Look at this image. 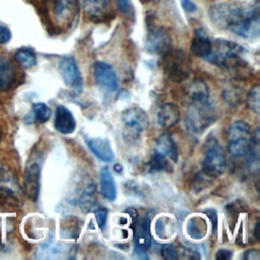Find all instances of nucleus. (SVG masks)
I'll use <instances>...</instances> for the list:
<instances>
[{"mask_svg":"<svg viewBox=\"0 0 260 260\" xmlns=\"http://www.w3.org/2000/svg\"><path fill=\"white\" fill-rule=\"evenodd\" d=\"M161 257L164 259H167V260H175L179 257L178 255V251L176 249V247L174 246V244L172 243H169V244H165L162 247H161Z\"/></svg>","mask_w":260,"mask_h":260,"instance_id":"7c9ffc66","label":"nucleus"},{"mask_svg":"<svg viewBox=\"0 0 260 260\" xmlns=\"http://www.w3.org/2000/svg\"><path fill=\"white\" fill-rule=\"evenodd\" d=\"M142 2H149V1H152V0H141Z\"/></svg>","mask_w":260,"mask_h":260,"instance_id":"79ce46f5","label":"nucleus"},{"mask_svg":"<svg viewBox=\"0 0 260 260\" xmlns=\"http://www.w3.org/2000/svg\"><path fill=\"white\" fill-rule=\"evenodd\" d=\"M73 252L71 245L62 243H45L39 247L37 257L40 259H62L67 258Z\"/></svg>","mask_w":260,"mask_h":260,"instance_id":"2eb2a0df","label":"nucleus"},{"mask_svg":"<svg viewBox=\"0 0 260 260\" xmlns=\"http://www.w3.org/2000/svg\"><path fill=\"white\" fill-rule=\"evenodd\" d=\"M16 61L24 68H31L37 64V57L35 52L28 48L19 49L15 53Z\"/></svg>","mask_w":260,"mask_h":260,"instance_id":"a878e982","label":"nucleus"},{"mask_svg":"<svg viewBox=\"0 0 260 260\" xmlns=\"http://www.w3.org/2000/svg\"><path fill=\"white\" fill-rule=\"evenodd\" d=\"M226 167V159L221 145L215 138L206 142L205 153L202 160L203 173L212 178L219 177L223 174Z\"/></svg>","mask_w":260,"mask_h":260,"instance_id":"423d86ee","label":"nucleus"},{"mask_svg":"<svg viewBox=\"0 0 260 260\" xmlns=\"http://www.w3.org/2000/svg\"><path fill=\"white\" fill-rule=\"evenodd\" d=\"M153 153L160 155L173 162H177L178 160V148L170 134H162L156 139Z\"/></svg>","mask_w":260,"mask_h":260,"instance_id":"6ab92c4d","label":"nucleus"},{"mask_svg":"<svg viewBox=\"0 0 260 260\" xmlns=\"http://www.w3.org/2000/svg\"><path fill=\"white\" fill-rule=\"evenodd\" d=\"M10 39H11L10 29L6 25L0 23V44H6L10 41Z\"/></svg>","mask_w":260,"mask_h":260,"instance_id":"f704fd0d","label":"nucleus"},{"mask_svg":"<svg viewBox=\"0 0 260 260\" xmlns=\"http://www.w3.org/2000/svg\"><path fill=\"white\" fill-rule=\"evenodd\" d=\"M181 4H182V7L184 8V10L189 13H192V12L196 11V9H197L195 3L191 0H182Z\"/></svg>","mask_w":260,"mask_h":260,"instance_id":"4c0bfd02","label":"nucleus"},{"mask_svg":"<svg viewBox=\"0 0 260 260\" xmlns=\"http://www.w3.org/2000/svg\"><path fill=\"white\" fill-rule=\"evenodd\" d=\"M187 234L194 240H200L202 239L207 231L206 222L202 217L195 216L188 220L187 222Z\"/></svg>","mask_w":260,"mask_h":260,"instance_id":"393cba45","label":"nucleus"},{"mask_svg":"<svg viewBox=\"0 0 260 260\" xmlns=\"http://www.w3.org/2000/svg\"><path fill=\"white\" fill-rule=\"evenodd\" d=\"M31 120H36L39 123H46L51 117V109L44 103H38L32 106Z\"/></svg>","mask_w":260,"mask_h":260,"instance_id":"bb28decb","label":"nucleus"},{"mask_svg":"<svg viewBox=\"0 0 260 260\" xmlns=\"http://www.w3.org/2000/svg\"><path fill=\"white\" fill-rule=\"evenodd\" d=\"M215 26L228 29L245 39H256L260 32V12L258 2L240 6L231 2H217L208 10Z\"/></svg>","mask_w":260,"mask_h":260,"instance_id":"f257e3e1","label":"nucleus"},{"mask_svg":"<svg viewBox=\"0 0 260 260\" xmlns=\"http://www.w3.org/2000/svg\"><path fill=\"white\" fill-rule=\"evenodd\" d=\"M134 254L140 258V259H148V255L146 253L145 250H142V249H139V248H135L134 247Z\"/></svg>","mask_w":260,"mask_h":260,"instance_id":"ea45409f","label":"nucleus"},{"mask_svg":"<svg viewBox=\"0 0 260 260\" xmlns=\"http://www.w3.org/2000/svg\"><path fill=\"white\" fill-rule=\"evenodd\" d=\"M232 252L226 249H219L215 254V259L217 260H228L231 259Z\"/></svg>","mask_w":260,"mask_h":260,"instance_id":"e433bc0d","label":"nucleus"},{"mask_svg":"<svg viewBox=\"0 0 260 260\" xmlns=\"http://www.w3.org/2000/svg\"><path fill=\"white\" fill-rule=\"evenodd\" d=\"M16 79V72L11 61L0 56V90H8Z\"/></svg>","mask_w":260,"mask_h":260,"instance_id":"4be33fe9","label":"nucleus"},{"mask_svg":"<svg viewBox=\"0 0 260 260\" xmlns=\"http://www.w3.org/2000/svg\"><path fill=\"white\" fill-rule=\"evenodd\" d=\"M216 118V111L209 102L189 104L185 124L190 132L198 134L213 124Z\"/></svg>","mask_w":260,"mask_h":260,"instance_id":"20e7f679","label":"nucleus"},{"mask_svg":"<svg viewBox=\"0 0 260 260\" xmlns=\"http://www.w3.org/2000/svg\"><path fill=\"white\" fill-rule=\"evenodd\" d=\"M9 177L7 173L3 170V168L0 166V195L9 192Z\"/></svg>","mask_w":260,"mask_h":260,"instance_id":"2f4dec72","label":"nucleus"},{"mask_svg":"<svg viewBox=\"0 0 260 260\" xmlns=\"http://www.w3.org/2000/svg\"><path fill=\"white\" fill-rule=\"evenodd\" d=\"M107 215H108V210L107 208H99L95 210L94 212V216H95V220L98 222V225L103 229L106 224V220H107Z\"/></svg>","mask_w":260,"mask_h":260,"instance_id":"473e14b6","label":"nucleus"},{"mask_svg":"<svg viewBox=\"0 0 260 260\" xmlns=\"http://www.w3.org/2000/svg\"><path fill=\"white\" fill-rule=\"evenodd\" d=\"M0 140H1V133H0Z\"/></svg>","mask_w":260,"mask_h":260,"instance_id":"37998d69","label":"nucleus"},{"mask_svg":"<svg viewBox=\"0 0 260 260\" xmlns=\"http://www.w3.org/2000/svg\"><path fill=\"white\" fill-rule=\"evenodd\" d=\"M77 0H53V11L60 24L71 23L77 14Z\"/></svg>","mask_w":260,"mask_h":260,"instance_id":"9b49d317","label":"nucleus"},{"mask_svg":"<svg viewBox=\"0 0 260 260\" xmlns=\"http://www.w3.org/2000/svg\"><path fill=\"white\" fill-rule=\"evenodd\" d=\"M59 70L65 84L75 93L82 90V76L75 59L71 56L61 58L59 62Z\"/></svg>","mask_w":260,"mask_h":260,"instance_id":"6e6552de","label":"nucleus"},{"mask_svg":"<svg viewBox=\"0 0 260 260\" xmlns=\"http://www.w3.org/2000/svg\"><path fill=\"white\" fill-rule=\"evenodd\" d=\"M40 175L41 169L39 164L31 162L27 165L24 173V190L27 197L36 201L40 192Z\"/></svg>","mask_w":260,"mask_h":260,"instance_id":"4468645a","label":"nucleus"},{"mask_svg":"<svg viewBox=\"0 0 260 260\" xmlns=\"http://www.w3.org/2000/svg\"><path fill=\"white\" fill-rule=\"evenodd\" d=\"M244 259L246 260H259L260 259V253L258 250L256 249H252V250H248L245 255L243 256Z\"/></svg>","mask_w":260,"mask_h":260,"instance_id":"58836bf2","label":"nucleus"},{"mask_svg":"<svg viewBox=\"0 0 260 260\" xmlns=\"http://www.w3.org/2000/svg\"><path fill=\"white\" fill-rule=\"evenodd\" d=\"M252 130L245 121H235L229 128L226 145L232 156L239 158L247 154L251 144Z\"/></svg>","mask_w":260,"mask_h":260,"instance_id":"39448f33","label":"nucleus"},{"mask_svg":"<svg viewBox=\"0 0 260 260\" xmlns=\"http://www.w3.org/2000/svg\"><path fill=\"white\" fill-rule=\"evenodd\" d=\"M85 143L99 159L105 162H110L114 159L115 154L108 139L101 137H87L85 138Z\"/></svg>","mask_w":260,"mask_h":260,"instance_id":"f3484780","label":"nucleus"},{"mask_svg":"<svg viewBox=\"0 0 260 260\" xmlns=\"http://www.w3.org/2000/svg\"><path fill=\"white\" fill-rule=\"evenodd\" d=\"M133 240L135 248L146 251L150 247V218L148 216H143L138 221L136 220Z\"/></svg>","mask_w":260,"mask_h":260,"instance_id":"aec40b11","label":"nucleus"},{"mask_svg":"<svg viewBox=\"0 0 260 260\" xmlns=\"http://www.w3.org/2000/svg\"><path fill=\"white\" fill-rule=\"evenodd\" d=\"M260 135H259V128H256L252 132V137H251V144L249 147V150L247 152V162H248V168L251 173L253 174H258L259 172V142Z\"/></svg>","mask_w":260,"mask_h":260,"instance_id":"5701e85b","label":"nucleus"},{"mask_svg":"<svg viewBox=\"0 0 260 260\" xmlns=\"http://www.w3.org/2000/svg\"><path fill=\"white\" fill-rule=\"evenodd\" d=\"M155 118L156 123L160 128L169 129L178 123L180 119V109L173 103L162 104L157 108Z\"/></svg>","mask_w":260,"mask_h":260,"instance_id":"f8f14e48","label":"nucleus"},{"mask_svg":"<svg viewBox=\"0 0 260 260\" xmlns=\"http://www.w3.org/2000/svg\"><path fill=\"white\" fill-rule=\"evenodd\" d=\"M55 129L62 134H71L74 132L76 122L71 111L63 105H58L54 121Z\"/></svg>","mask_w":260,"mask_h":260,"instance_id":"dca6fc26","label":"nucleus"},{"mask_svg":"<svg viewBox=\"0 0 260 260\" xmlns=\"http://www.w3.org/2000/svg\"><path fill=\"white\" fill-rule=\"evenodd\" d=\"M244 49L237 43L216 39L211 42V48L205 59L215 65H226L230 61H233L240 57Z\"/></svg>","mask_w":260,"mask_h":260,"instance_id":"0eeeda50","label":"nucleus"},{"mask_svg":"<svg viewBox=\"0 0 260 260\" xmlns=\"http://www.w3.org/2000/svg\"><path fill=\"white\" fill-rule=\"evenodd\" d=\"M210 219V222H211V226H212V233L213 235L216 234V230H217V213L214 209H205L203 211Z\"/></svg>","mask_w":260,"mask_h":260,"instance_id":"72a5a7b5","label":"nucleus"},{"mask_svg":"<svg viewBox=\"0 0 260 260\" xmlns=\"http://www.w3.org/2000/svg\"><path fill=\"white\" fill-rule=\"evenodd\" d=\"M93 191L94 188H87L82 197H81V208L84 210V212H88V210L91 209V207L94 205V198H93Z\"/></svg>","mask_w":260,"mask_h":260,"instance_id":"c756f323","label":"nucleus"},{"mask_svg":"<svg viewBox=\"0 0 260 260\" xmlns=\"http://www.w3.org/2000/svg\"><path fill=\"white\" fill-rule=\"evenodd\" d=\"M258 230H259V221L256 222L255 226H254V235H255V238L257 240H259V233H258Z\"/></svg>","mask_w":260,"mask_h":260,"instance_id":"a19ab883","label":"nucleus"},{"mask_svg":"<svg viewBox=\"0 0 260 260\" xmlns=\"http://www.w3.org/2000/svg\"><path fill=\"white\" fill-rule=\"evenodd\" d=\"M80 2L83 11L93 21H103L109 15V0H80Z\"/></svg>","mask_w":260,"mask_h":260,"instance_id":"a211bd4d","label":"nucleus"},{"mask_svg":"<svg viewBox=\"0 0 260 260\" xmlns=\"http://www.w3.org/2000/svg\"><path fill=\"white\" fill-rule=\"evenodd\" d=\"M96 83L107 91L115 92L119 87V80L114 68L105 62H96L93 66Z\"/></svg>","mask_w":260,"mask_h":260,"instance_id":"9d476101","label":"nucleus"},{"mask_svg":"<svg viewBox=\"0 0 260 260\" xmlns=\"http://www.w3.org/2000/svg\"><path fill=\"white\" fill-rule=\"evenodd\" d=\"M247 105L255 114L260 113V86L258 84L250 89L247 95Z\"/></svg>","mask_w":260,"mask_h":260,"instance_id":"c85d7f7f","label":"nucleus"},{"mask_svg":"<svg viewBox=\"0 0 260 260\" xmlns=\"http://www.w3.org/2000/svg\"><path fill=\"white\" fill-rule=\"evenodd\" d=\"M145 49L155 55H164L172 49V38L169 31L164 27H152L149 29L146 41Z\"/></svg>","mask_w":260,"mask_h":260,"instance_id":"1a4fd4ad","label":"nucleus"},{"mask_svg":"<svg viewBox=\"0 0 260 260\" xmlns=\"http://www.w3.org/2000/svg\"><path fill=\"white\" fill-rule=\"evenodd\" d=\"M116 2L121 12L128 14L131 11V4L129 0H116Z\"/></svg>","mask_w":260,"mask_h":260,"instance_id":"c9c22d12","label":"nucleus"},{"mask_svg":"<svg viewBox=\"0 0 260 260\" xmlns=\"http://www.w3.org/2000/svg\"><path fill=\"white\" fill-rule=\"evenodd\" d=\"M184 96L189 104L206 103L209 99V88L202 79H194L184 87Z\"/></svg>","mask_w":260,"mask_h":260,"instance_id":"ddd939ff","label":"nucleus"},{"mask_svg":"<svg viewBox=\"0 0 260 260\" xmlns=\"http://www.w3.org/2000/svg\"><path fill=\"white\" fill-rule=\"evenodd\" d=\"M148 167H149V170L152 172H161V171L171 172L172 170L170 160L155 153H152V156L148 162Z\"/></svg>","mask_w":260,"mask_h":260,"instance_id":"cd10ccee","label":"nucleus"},{"mask_svg":"<svg viewBox=\"0 0 260 260\" xmlns=\"http://www.w3.org/2000/svg\"><path fill=\"white\" fill-rule=\"evenodd\" d=\"M123 137L127 143L136 142L148 128L149 119L144 110L139 107H130L122 113Z\"/></svg>","mask_w":260,"mask_h":260,"instance_id":"7ed1b4c3","label":"nucleus"},{"mask_svg":"<svg viewBox=\"0 0 260 260\" xmlns=\"http://www.w3.org/2000/svg\"><path fill=\"white\" fill-rule=\"evenodd\" d=\"M161 67L168 78L174 82L185 81L191 73L190 58L180 49H171L161 55Z\"/></svg>","mask_w":260,"mask_h":260,"instance_id":"f03ea898","label":"nucleus"},{"mask_svg":"<svg viewBox=\"0 0 260 260\" xmlns=\"http://www.w3.org/2000/svg\"><path fill=\"white\" fill-rule=\"evenodd\" d=\"M100 185L104 198L109 201H114L117 197L116 184L110 170L107 167L103 168L100 172Z\"/></svg>","mask_w":260,"mask_h":260,"instance_id":"b1692460","label":"nucleus"},{"mask_svg":"<svg viewBox=\"0 0 260 260\" xmlns=\"http://www.w3.org/2000/svg\"><path fill=\"white\" fill-rule=\"evenodd\" d=\"M211 48V40L204 29L197 28L191 43V52L193 55L205 58Z\"/></svg>","mask_w":260,"mask_h":260,"instance_id":"412c9836","label":"nucleus"}]
</instances>
